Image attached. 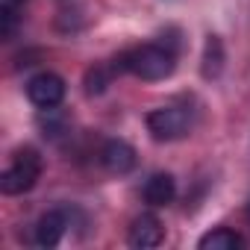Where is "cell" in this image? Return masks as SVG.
Listing matches in <instances>:
<instances>
[{
  "label": "cell",
  "mask_w": 250,
  "mask_h": 250,
  "mask_svg": "<svg viewBox=\"0 0 250 250\" xmlns=\"http://www.w3.org/2000/svg\"><path fill=\"white\" fill-rule=\"evenodd\" d=\"M177 68V50L171 44H142L115 59V71H130L139 80H168Z\"/></svg>",
  "instance_id": "obj_1"
},
{
  "label": "cell",
  "mask_w": 250,
  "mask_h": 250,
  "mask_svg": "<svg viewBox=\"0 0 250 250\" xmlns=\"http://www.w3.org/2000/svg\"><path fill=\"white\" fill-rule=\"evenodd\" d=\"M194 124V115L188 106L183 103H168V106H159L153 112H147V130L156 142H177V139H186L188 130Z\"/></svg>",
  "instance_id": "obj_2"
},
{
  "label": "cell",
  "mask_w": 250,
  "mask_h": 250,
  "mask_svg": "<svg viewBox=\"0 0 250 250\" xmlns=\"http://www.w3.org/2000/svg\"><path fill=\"white\" fill-rule=\"evenodd\" d=\"M42 177V156L33 147H24L12 156L9 168L0 174V191L3 194H24Z\"/></svg>",
  "instance_id": "obj_3"
},
{
  "label": "cell",
  "mask_w": 250,
  "mask_h": 250,
  "mask_svg": "<svg viewBox=\"0 0 250 250\" xmlns=\"http://www.w3.org/2000/svg\"><path fill=\"white\" fill-rule=\"evenodd\" d=\"M27 97L39 109H56L65 100V80L53 71H42L27 83Z\"/></svg>",
  "instance_id": "obj_4"
},
{
  "label": "cell",
  "mask_w": 250,
  "mask_h": 250,
  "mask_svg": "<svg viewBox=\"0 0 250 250\" xmlns=\"http://www.w3.org/2000/svg\"><path fill=\"white\" fill-rule=\"evenodd\" d=\"M71 227V218H68V209H47L39 224H36V244L39 247H56L65 235V229Z\"/></svg>",
  "instance_id": "obj_5"
},
{
  "label": "cell",
  "mask_w": 250,
  "mask_h": 250,
  "mask_svg": "<svg viewBox=\"0 0 250 250\" xmlns=\"http://www.w3.org/2000/svg\"><path fill=\"white\" fill-rule=\"evenodd\" d=\"M162 238H165L162 221H159L156 215H150V212L139 215V218L133 221V227H130V235H127L130 247H136V250H150V247H159V244H162Z\"/></svg>",
  "instance_id": "obj_6"
},
{
  "label": "cell",
  "mask_w": 250,
  "mask_h": 250,
  "mask_svg": "<svg viewBox=\"0 0 250 250\" xmlns=\"http://www.w3.org/2000/svg\"><path fill=\"white\" fill-rule=\"evenodd\" d=\"M100 162H103V168H106L109 174H118V177H121V174H130V171L136 168V150H133L127 142L112 139V142L103 145Z\"/></svg>",
  "instance_id": "obj_7"
},
{
  "label": "cell",
  "mask_w": 250,
  "mask_h": 250,
  "mask_svg": "<svg viewBox=\"0 0 250 250\" xmlns=\"http://www.w3.org/2000/svg\"><path fill=\"white\" fill-rule=\"evenodd\" d=\"M142 194H145V203H150V206H168L177 197V183L171 174H153L145 183Z\"/></svg>",
  "instance_id": "obj_8"
},
{
  "label": "cell",
  "mask_w": 250,
  "mask_h": 250,
  "mask_svg": "<svg viewBox=\"0 0 250 250\" xmlns=\"http://www.w3.org/2000/svg\"><path fill=\"white\" fill-rule=\"evenodd\" d=\"M200 250H235V247H244V238L227 227H218L212 232H206L200 241H197Z\"/></svg>",
  "instance_id": "obj_9"
},
{
  "label": "cell",
  "mask_w": 250,
  "mask_h": 250,
  "mask_svg": "<svg viewBox=\"0 0 250 250\" xmlns=\"http://www.w3.org/2000/svg\"><path fill=\"white\" fill-rule=\"evenodd\" d=\"M221 59H224V50H221V39L218 36H209L206 39V53H203V77H218L221 74Z\"/></svg>",
  "instance_id": "obj_10"
},
{
  "label": "cell",
  "mask_w": 250,
  "mask_h": 250,
  "mask_svg": "<svg viewBox=\"0 0 250 250\" xmlns=\"http://www.w3.org/2000/svg\"><path fill=\"white\" fill-rule=\"evenodd\" d=\"M112 71H115V65H112L109 71H106V68H91V71H88V77H85V91H88V94H100V91L109 85Z\"/></svg>",
  "instance_id": "obj_11"
},
{
  "label": "cell",
  "mask_w": 250,
  "mask_h": 250,
  "mask_svg": "<svg viewBox=\"0 0 250 250\" xmlns=\"http://www.w3.org/2000/svg\"><path fill=\"white\" fill-rule=\"evenodd\" d=\"M3 3H6V6H15V9H18V6L24 3V0H3Z\"/></svg>",
  "instance_id": "obj_12"
}]
</instances>
